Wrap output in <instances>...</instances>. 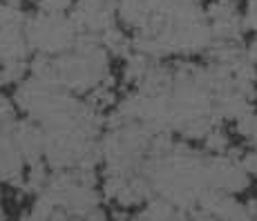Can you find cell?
<instances>
[{
    "label": "cell",
    "instance_id": "obj_1",
    "mask_svg": "<svg viewBox=\"0 0 257 221\" xmlns=\"http://www.w3.org/2000/svg\"><path fill=\"white\" fill-rule=\"evenodd\" d=\"M246 56H248V61L257 67V36L253 38V41H250V45L246 47Z\"/></svg>",
    "mask_w": 257,
    "mask_h": 221
}]
</instances>
